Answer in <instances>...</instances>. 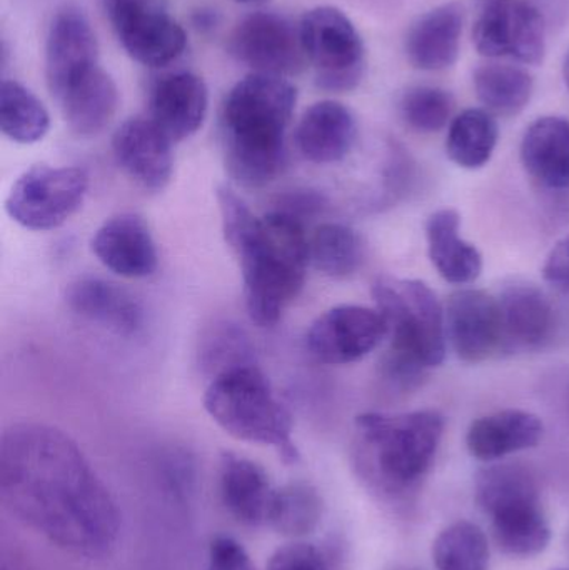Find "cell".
<instances>
[{
  "label": "cell",
  "instance_id": "cell-3",
  "mask_svg": "<svg viewBox=\"0 0 569 570\" xmlns=\"http://www.w3.org/2000/svg\"><path fill=\"white\" fill-rule=\"evenodd\" d=\"M296 100V87L271 73H251L229 90L223 107L224 157L237 184L264 187L284 173Z\"/></svg>",
  "mask_w": 569,
  "mask_h": 570
},
{
  "label": "cell",
  "instance_id": "cell-14",
  "mask_svg": "<svg viewBox=\"0 0 569 570\" xmlns=\"http://www.w3.org/2000/svg\"><path fill=\"white\" fill-rule=\"evenodd\" d=\"M447 337L458 357L480 364L504 347L500 301L478 288L451 294L447 311Z\"/></svg>",
  "mask_w": 569,
  "mask_h": 570
},
{
  "label": "cell",
  "instance_id": "cell-17",
  "mask_svg": "<svg viewBox=\"0 0 569 570\" xmlns=\"http://www.w3.org/2000/svg\"><path fill=\"white\" fill-rule=\"evenodd\" d=\"M173 140L150 119L126 120L112 137L120 169L144 189L159 193L173 179Z\"/></svg>",
  "mask_w": 569,
  "mask_h": 570
},
{
  "label": "cell",
  "instance_id": "cell-20",
  "mask_svg": "<svg viewBox=\"0 0 569 570\" xmlns=\"http://www.w3.org/2000/svg\"><path fill=\"white\" fill-rule=\"evenodd\" d=\"M276 489L257 462L234 452H223L219 495L227 514L246 528H267Z\"/></svg>",
  "mask_w": 569,
  "mask_h": 570
},
{
  "label": "cell",
  "instance_id": "cell-2",
  "mask_svg": "<svg viewBox=\"0 0 569 570\" xmlns=\"http://www.w3.org/2000/svg\"><path fill=\"white\" fill-rule=\"evenodd\" d=\"M243 274L244 302L251 321L273 327L303 291L310 266V236L303 220L274 210L234 217L223 227Z\"/></svg>",
  "mask_w": 569,
  "mask_h": 570
},
{
  "label": "cell",
  "instance_id": "cell-41",
  "mask_svg": "<svg viewBox=\"0 0 569 570\" xmlns=\"http://www.w3.org/2000/svg\"><path fill=\"white\" fill-rule=\"evenodd\" d=\"M239 3H249V6H259V3L269 2V0H236Z\"/></svg>",
  "mask_w": 569,
  "mask_h": 570
},
{
  "label": "cell",
  "instance_id": "cell-29",
  "mask_svg": "<svg viewBox=\"0 0 569 570\" xmlns=\"http://www.w3.org/2000/svg\"><path fill=\"white\" fill-rule=\"evenodd\" d=\"M498 130L493 114L484 109H467L450 124L447 139L448 157L463 169H481L497 149Z\"/></svg>",
  "mask_w": 569,
  "mask_h": 570
},
{
  "label": "cell",
  "instance_id": "cell-10",
  "mask_svg": "<svg viewBox=\"0 0 569 570\" xmlns=\"http://www.w3.org/2000/svg\"><path fill=\"white\" fill-rule=\"evenodd\" d=\"M104 9L124 50L143 66H169L186 50V32L164 0H104Z\"/></svg>",
  "mask_w": 569,
  "mask_h": 570
},
{
  "label": "cell",
  "instance_id": "cell-26",
  "mask_svg": "<svg viewBox=\"0 0 569 570\" xmlns=\"http://www.w3.org/2000/svg\"><path fill=\"white\" fill-rule=\"evenodd\" d=\"M56 100L72 132L94 137L112 122L119 107V90L112 77L97 67Z\"/></svg>",
  "mask_w": 569,
  "mask_h": 570
},
{
  "label": "cell",
  "instance_id": "cell-19",
  "mask_svg": "<svg viewBox=\"0 0 569 570\" xmlns=\"http://www.w3.org/2000/svg\"><path fill=\"white\" fill-rule=\"evenodd\" d=\"M67 305L84 321L122 337L144 327V311L136 297L120 285L100 277H82L67 288Z\"/></svg>",
  "mask_w": 569,
  "mask_h": 570
},
{
  "label": "cell",
  "instance_id": "cell-39",
  "mask_svg": "<svg viewBox=\"0 0 569 570\" xmlns=\"http://www.w3.org/2000/svg\"><path fill=\"white\" fill-rule=\"evenodd\" d=\"M217 20L219 19H217L216 10L203 9L194 16V26L200 30H210L217 26Z\"/></svg>",
  "mask_w": 569,
  "mask_h": 570
},
{
  "label": "cell",
  "instance_id": "cell-34",
  "mask_svg": "<svg viewBox=\"0 0 569 570\" xmlns=\"http://www.w3.org/2000/svg\"><path fill=\"white\" fill-rule=\"evenodd\" d=\"M254 364L257 362L253 342L237 324H216L200 341V371L209 381L224 372Z\"/></svg>",
  "mask_w": 569,
  "mask_h": 570
},
{
  "label": "cell",
  "instance_id": "cell-5",
  "mask_svg": "<svg viewBox=\"0 0 569 570\" xmlns=\"http://www.w3.org/2000/svg\"><path fill=\"white\" fill-rule=\"evenodd\" d=\"M204 407L237 441L269 445L276 449L284 464L300 461L293 441V415L274 394L257 364L233 368L209 381Z\"/></svg>",
  "mask_w": 569,
  "mask_h": 570
},
{
  "label": "cell",
  "instance_id": "cell-32",
  "mask_svg": "<svg viewBox=\"0 0 569 570\" xmlns=\"http://www.w3.org/2000/svg\"><path fill=\"white\" fill-rule=\"evenodd\" d=\"M363 261V239L344 224H323L310 236V263L324 276L333 279L353 276Z\"/></svg>",
  "mask_w": 569,
  "mask_h": 570
},
{
  "label": "cell",
  "instance_id": "cell-16",
  "mask_svg": "<svg viewBox=\"0 0 569 570\" xmlns=\"http://www.w3.org/2000/svg\"><path fill=\"white\" fill-rule=\"evenodd\" d=\"M90 249L100 264L124 279H146L159 266L156 240L143 217L119 214L94 234Z\"/></svg>",
  "mask_w": 569,
  "mask_h": 570
},
{
  "label": "cell",
  "instance_id": "cell-6",
  "mask_svg": "<svg viewBox=\"0 0 569 570\" xmlns=\"http://www.w3.org/2000/svg\"><path fill=\"white\" fill-rule=\"evenodd\" d=\"M478 505L490 515L494 541L504 554L534 558L548 548L551 529L530 469L497 464L480 471L474 485Z\"/></svg>",
  "mask_w": 569,
  "mask_h": 570
},
{
  "label": "cell",
  "instance_id": "cell-18",
  "mask_svg": "<svg viewBox=\"0 0 569 570\" xmlns=\"http://www.w3.org/2000/svg\"><path fill=\"white\" fill-rule=\"evenodd\" d=\"M209 109V90L203 77L173 72L156 80L149 96V119L174 144L193 137L203 127Z\"/></svg>",
  "mask_w": 569,
  "mask_h": 570
},
{
  "label": "cell",
  "instance_id": "cell-11",
  "mask_svg": "<svg viewBox=\"0 0 569 570\" xmlns=\"http://www.w3.org/2000/svg\"><path fill=\"white\" fill-rule=\"evenodd\" d=\"M473 43L488 59L540 66L547 56V23L527 0H491L474 23Z\"/></svg>",
  "mask_w": 569,
  "mask_h": 570
},
{
  "label": "cell",
  "instance_id": "cell-24",
  "mask_svg": "<svg viewBox=\"0 0 569 570\" xmlns=\"http://www.w3.org/2000/svg\"><path fill=\"white\" fill-rule=\"evenodd\" d=\"M545 425L538 415L518 409L484 415L471 424L467 448L478 461L493 462L537 448L543 439Z\"/></svg>",
  "mask_w": 569,
  "mask_h": 570
},
{
  "label": "cell",
  "instance_id": "cell-8",
  "mask_svg": "<svg viewBox=\"0 0 569 570\" xmlns=\"http://www.w3.org/2000/svg\"><path fill=\"white\" fill-rule=\"evenodd\" d=\"M300 36L320 89L343 94L360 86L366 70L363 37L343 10L333 6L307 10Z\"/></svg>",
  "mask_w": 569,
  "mask_h": 570
},
{
  "label": "cell",
  "instance_id": "cell-4",
  "mask_svg": "<svg viewBox=\"0 0 569 570\" xmlns=\"http://www.w3.org/2000/svg\"><path fill=\"white\" fill-rule=\"evenodd\" d=\"M444 434L438 411L366 412L354 422L353 462L367 485L384 494L416 488L433 465Z\"/></svg>",
  "mask_w": 569,
  "mask_h": 570
},
{
  "label": "cell",
  "instance_id": "cell-22",
  "mask_svg": "<svg viewBox=\"0 0 569 570\" xmlns=\"http://www.w3.org/2000/svg\"><path fill=\"white\" fill-rule=\"evenodd\" d=\"M463 32V7L457 2L443 3L418 17L408 30V59L416 69L444 70L453 66L460 56Z\"/></svg>",
  "mask_w": 569,
  "mask_h": 570
},
{
  "label": "cell",
  "instance_id": "cell-31",
  "mask_svg": "<svg viewBox=\"0 0 569 570\" xmlns=\"http://www.w3.org/2000/svg\"><path fill=\"white\" fill-rule=\"evenodd\" d=\"M50 129L46 106L17 80L3 79L0 86V130L7 139L22 146L40 142Z\"/></svg>",
  "mask_w": 569,
  "mask_h": 570
},
{
  "label": "cell",
  "instance_id": "cell-38",
  "mask_svg": "<svg viewBox=\"0 0 569 570\" xmlns=\"http://www.w3.org/2000/svg\"><path fill=\"white\" fill-rule=\"evenodd\" d=\"M545 281L558 291L569 294V236L551 249L543 267Z\"/></svg>",
  "mask_w": 569,
  "mask_h": 570
},
{
  "label": "cell",
  "instance_id": "cell-27",
  "mask_svg": "<svg viewBox=\"0 0 569 570\" xmlns=\"http://www.w3.org/2000/svg\"><path fill=\"white\" fill-rule=\"evenodd\" d=\"M460 214L441 209L428 219L426 237L430 259L447 283H474L483 271V257L473 244L460 236Z\"/></svg>",
  "mask_w": 569,
  "mask_h": 570
},
{
  "label": "cell",
  "instance_id": "cell-37",
  "mask_svg": "<svg viewBox=\"0 0 569 570\" xmlns=\"http://www.w3.org/2000/svg\"><path fill=\"white\" fill-rule=\"evenodd\" d=\"M206 570H257L246 549L236 539L219 535L213 539Z\"/></svg>",
  "mask_w": 569,
  "mask_h": 570
},
{
  "label": "cell",
  "instance_id": "cell-15",
  "mask_svg": "<svg viewBox=\"0 0 569 570\" xmlns=\"http://www.w3.org/2000/svg\"><path fill=\"white\" fill-rule=\"evenodd\" d=\"M99 67V46L86 13L63 6L50 22L46 43V79L53 99Z\"/></svg>",
  "mask_w": 569,
  "mask_h": 570
},
{
  "label": "cell",
  "instance_id": "cell-1",
  "mask_svg": "<svg viewBox=\"0 0 569 570\" xmlns=\"http://www.w3.org/2000/svg\"><path fill=\"white\" fill-rule=\"evenodd\" d=\"M0 498L50 544L104 558L120 534L119 508L77 442L60 429L19 422L0 439Z\"/></svg>",
  "mask_w": 569,
  "mask_h": 570
},
{
  "label": "cell",
  "instance_id": "cell-28",
  "mask_svg": "<svg viewBox=\"0 0 569 570\" xmlns=\"http://www.w3.org/2000/svg\"><path fill=\"white\" fill-rule=\"evenodd\" d=\"M474 92L484 110L493 116L513 117L527 109L533 96V77L510 63L488 62L473 73Z\"/></svg>",
  "mask_w": 569,
  "mask_h": 570
},
{
  "label": "cell",
  "instance_id": "cell-30",
  "mask_svg": "<svg viewBox=\"0 0 569 570\" xmlns=\"http://www.w3.org/2000/svg\"><path fill=\"white\" fill-rule=\"evenodd\" d=\"M324 501L310 482H291L276 489L267 528L284 538L300 539L313 534L323 521Z\"/></svg>",
  "mask_w": 569,
  "mask_h": 570
},
{
  "label": "cell",
  "instance_id": "cell-33",
  "mask_svg": "<svg viewBox=\"0 0 569 570\" xmlns=\"http://www.w3.org/2000/svg\"><path fill=\"white\" fill-rule=\"evenodd\" d=\"M433 562L438 570H488L487 535L473 522H454L434 541Z\"/></svg>",
  "mask_w": 569,
  "mask_h": 570
},
{
  "label": "cell",
  "instance_id": "cell-21",
  "mask_svg": "<svg viewBox=\"0 0 569 570\" xmlns=\"http://www.w3.org/2000/svg\"><path fill=\"white\" fill-rule=\"evenodd\" d=\"M356 137L353 112L336 100H321L301 117L296 146L304 159L326 166L343 160L353 149Z\"/></svg>",
  "mask_w": 569,
  "mask_h": 570
},
{
  "label": "cell",
  "instance_id": "cell-13",
  "mask_svg": "<svg viewBox=\"0 0 569 570\" xmlns=\"http://www.w3.org/2000/svg\"><path fill=\"white\" fill-rule=\"evenodd\" d=\"M386 338L377 308L336 305L321 314L307 331V351L321 364L346 365L361 361Z\"/></svg>",
  "mask_w": 569,
  "mask_h": 570
},
{
  "label": "cell",
  "instance_id": "cell-23",
  "mask_svg": "<svg viewBox=\"0 0 569 570\" xmlns=\"http://www.w3.org/2000/svg\"><path fill=\"white\" fill-rule=\"evenodd\" d=\"M500 307L504 332L503 348L537 351L553 337V307L537 285H507L501 292Z\"/></svg>",
  "mask_w": 569,
  "mask_h": 570
},
{
  "label": "cell",
  "instance_id": "cell-40",
  "mask_svg": "<svg viewBox=\"0 0 569 570\" xmlns=\"http://www.w3.org/2000/svg\"><path fill=\"white\" fill-rule=\"evenodd\" d=\"M563 79H565V82H567V86L569 89V50H568L567 57H565V62H563Z\"/></svg>",
  "mask_w": 569,
  "mask_h": 570
},
{
  "label": "cell",
  "instance_id": "cell-25",
  "mask_svg": "<svg viewBox=\"0 0 569 570\" xmlns=\"http://www.w3.org/2000/svg\"><path fill=\"white\" fill-rule=\"evenodd\" d=\"M521 163L527 173L548 190H569V120L540 117L521 140Z\"/></svg>",
  "mask_w": 569,
  "mask_h": 570
},
{
  "label": "cell",
  "instance_id": "cell-35",
  "mask_svg": "<svg viewBox=\"0 0 569 570\" xmlns=\"http://www.w3.org/2000/svg\"><path fill=\"white\" fill-rule=\"evenodd\" d=\"M454 112V97L440 87L418 86L401 99V116L411 129L431 134L444 129Z\"/></svg>",
  "mask_w": 569,
  "mask_h": 570
},
{
  "label": "cell",
  "instance_id": "cell-7",
  "mask_svg": "<svg viewBox=\"0 0 569 570\" xmlns=\"http://www.w3.org/2000/svg\"><path fill=\"white\" fill-rule=\"evenodd\" d=\"M377 312L386 324L387 354L426 368L447 357V317L430 285L381 277L373 285Z\"/></svg>",
  "mask_w": 569,
  "mask_h": 570
},
{
  "label": "cell",
  "instance_id": "cell-12",
  "mask_svg": "<svg viewBox=\"0 0 569 570\" xmlns=\"http://www.w3.org/2000/svg\"><path fill=\"white\" fill-rule=\"evenodd\" d=\"M237 62L261 73L296 76L306 66L300 29L284 16L256 12L237 23L227 42Z\"/></svg>",
  "mask_w": 569,
  "mask_h": 570
},
{
  "label": "cell",
  "instance_id": "cell-9",
  "mask_svg": "<svg viewBox=\"0 0 569 570\" xmlns=\"http://www.w3.org/2000/svg\"><path fill=\"white\" fill-rule=\"evenodd\" d=\"M89 176L79 167L32 166L17 177L6 210L23 229L47 233L63 226L82 207Z\"/></svg>",
  "mask_w": 569,
  "mask_h": 570
},
{
  "label": "cell",
  "instance_id": "cell-36",
  "mask_svg": "<svg viewBox=\"0 0 569 570\" xmlns=\"http://www.w3.org/2000/svg\"><path fill=\"white\" fill-rule=\"evenodd\" d=\"M266 570H331L320 549L306 542L283 546L271 556Z\"/></svg>",
  "mask_w": 569,
  "mask_h": 570
}]
</instances>
